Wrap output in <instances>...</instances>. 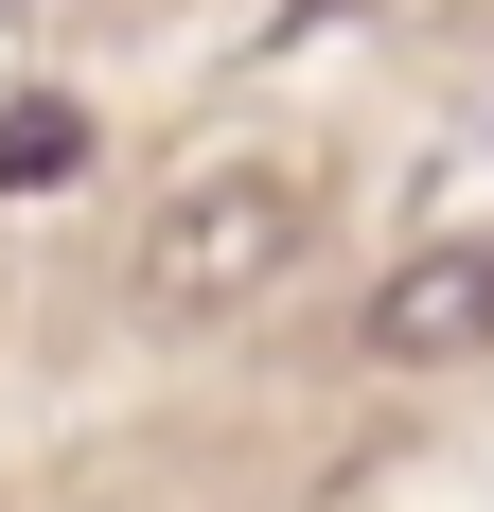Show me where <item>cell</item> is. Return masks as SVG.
Instances as JSON below:
<instances>
[{
	"mask_svg": "<svg viewBox=\"0 0 494 512\" xmlns=\"http://www.w3.org/2000/svg\"><path fill=\"white\" fill-rule=\"evenodd\" d=\"M300 248H318V177L300 159H195L142 212V318H247Z\"/></svg>",
	"mask_w": 494,
	"mask_h": 512,
	"instance_id": "cell-1",
	"label": "cell"
},
{
	"mask_svg": "<svg viewBox=\"0 0 494 512\" xmlns=\"http://www.w3.org/2000/svg\"><path fill=\"white\" fill-rule=\"evenodd\" d=\"M389 371H442V354H494V230H459V248H406L389 283H371V318H353Z\"/></svg>",
	"mask_w": 494,
	"mask_h": 512,
	"instance_id": "cell-2",
	"label": "cell"
},
{
	"mask_svg": "<svg viewBox=\"0 0 494 512\" xmlns=\"http://www.w3.org/2000/svg\"><path fill=\"white\" fill-rule=\"evenodd\" d=\"M53 177H89V106H71V89H18V106H0V195H53Z\"/></svg>",
	"mask_w": 494,
	"mask_h": 512,
	"instance_id": "cell-3",
	"label": "cell"
},
{
	"mask_svg": "<svg viewBox=\"0 0 494 512\" xmlns=\"http://www.w3.org/2000/svg\"><path fill=\"white\" fill-rule=\"evenodd\" d=\"M336 18H371V0H283V18H265V36H336Z\"/></svg>",
	"mask_w": 494,
	"mask_h": 512,
	"instance_id": "cell-4",
	"label": "cell"
}]
</instances>
